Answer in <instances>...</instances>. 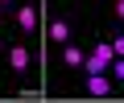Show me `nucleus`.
Listing matches in <instances>:
<instances>
[{"label":"nucleus","instance_id":"nucleus-2","mask_svg":"<svg viewBox=\"0 0 124 103\" xmlns=\"http://www.w3.org/2000/svg\"><path fill=\"white\" fill-rule=\"evenodd\" d=\"M8 66H13L17 74H25V70L33 66V58H29V49H25V45H13V49H8Z\"/></svg>","mask_w":124,"mask_h":103},{"label":"nucleus","instance_id":"nucleus-3","mask_svg":"<svg viewBox=\"0 0 124 103\" xmlns=\"http://www.w3.org/2000/svg\"><path fill=\"white\" fill-rule=\"evenodd\" d=\"M87 91H91L95 99H108V95H112V82H108V74H87Z\"/></svg>","mask_w":124,"mask_h":103},{"label":"nucleus","instance_id":"nucleus-1","mask_svg":"<svg viewBox=\"0 0 124 103\" xmlns=\"http://www.w3.org/2000/svg\"><path fill=\"white\" fill-rule=\"evenodd\" d=\"M112 58H116V54H112V45H103V41H99L91 54L83 58V70H87V74H103V70L112 66Z\"/></svg>","mask_w":124,"mask_h":103},{"label":"nucleus","instance_id":"nucleus-8","mask_svg":"<svg viewBox=\"0 0 124 103\" xmlns=\"http://www.w3.org/2000/svg\"><path fill=\"white\" fill-rule=\"evenodd\" d=\"M112 54H116V58H124V37H116V41H112Z\"/></svg>","mask_w":124,"mask_h":103},{"label":"nucleus","instance_id":"nucleus-4","mask_svg":"<svg viewBox=\"0 0 124 103\" xmlns=\"http://www.w3.org/2000/svg\"><path fill=\"white\" fill-rule=\"evenodd\" d=\"M17 25H21V33H33L37 29V8H29V4L17 8Z\"/></svg>","mask_w":124,"mask_h":103},{"label":"nucleus","instance_id":"nucleus-9","mask_svg":"<svg viewBox=\"0 0 124 103\" xmlns=\"http://www.w3.org/2000/svg\"><path fill=\"white\" fill-rule=\"evenodd\" d=\"M116 17H120V21H124V0H116Z\"/></svg>","mask_w":124,"mask_h":103},{"label":"nucleus","instance_id":"nucleus-10","mask_svg":"<svg viewBox=\"0 0 124 103\" xmlns=\"http://www.w3.org/2000/svg\"><path fill=\"white\" fill-rule=\"evenodd\" d=\"M0 4H8V0H0Z\"/></svg>","mask_w":124,"mask_h":103},{"label":"nucleus","instance_id":"nucleus-7","mask_svg":"<svg viewBox=\"0 0 124 103\" xmlns=\"http://www.w3.org/2000/svg\"><path fill=\"white\" fill-rule=\"evenodd\" d=\"M112 74H116V78L124 82V58H112Z\"/></svg>","mask_w":124,"mask_h":103},{"label":"nucleus","instance_id":"nucleus-5","mask_svg":"<svg viewBox=\"0 0 124 103\" xmlns=\"http://www.w3.org/2000/svg\"><path fill=\"white\" fill-rule=\"evenodd\" d=\"M50 37H54L58 45H66V41H70V25H66V21H50Z\"/></svg>","mask_w":124,"mask_h":103},{"label":"nucleus","instance_id":"nucleus-6","mask_svg":"<svg viewBox=\"0 0 124 103\" xmlns=\"http://www.w3.org/2000/svg\"><path fill=\"white\" fill-rule=\"evenodd\" d=\"M83 58H87L83 49H75V45L66 41V49H62V62H66V66H83Z\"/></svg>","mask_w":124,"mask_h":103}]
</instances>
